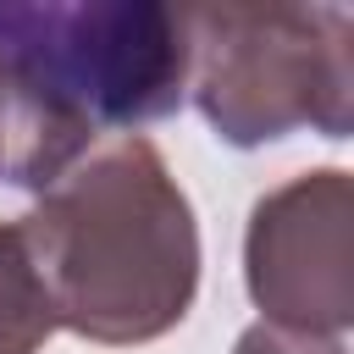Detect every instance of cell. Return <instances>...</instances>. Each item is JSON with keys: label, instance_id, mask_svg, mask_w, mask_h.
Instances as JSON below:
<instances>
[{"label": "cell", "instance_id": "6", "mask_svg": "<svg viewBox=\"0 0 354 354\" xmlns=\"http://www.w3.org/2000/svg\"><path fill=\"white\" fill-rule=\"evenodd\" d=\"M50 332H55V310L28 254L22 221H0V354H39Z\"/></svg>", "mask_w": 354, "mask_h": 354}, {"label": "cell", "instance_id": "1", "mask_svg": "<svg viewBox=\"0 0 354 354\" xmlns=\"http://www.w3.org/2000/svg\"><path fill=\"white\" fill-rule=\"evenodd\" d=\"M55 326L133 348L166 337L199 293V227L166 155L138 138L83 149L22 216Z\"/></svg>", "mask_w": 354, "mask_h": 354}, {"label": "cell", "instance_id": "3", "mask_svg": "<svg viewBox=\"0 0 354 354\" xmlns=\"http://www.w3.org/2000/svg\"><path fill=\"white\" fill-rule=\"evenodd\" d=\"M0 55L94 133L171 116L188 94L183 6L160 0H0Z\"/></svg>", "mask_w": 354, "mask_h": 354}, {"label": "cell", "instance_id": "7", "mask_svg": "<svg viewBox=\"0 0 354 354\" xmlns=\"http://www.w3.org/2000/svg\"><path fill=\"white\" fill-rule=\"evenodd\" d=\"M232 354H348V348H343V337H315V332H288V326L254 321L238 332Z\"/></svg>", "mask_w": 354, "mask_h": 354}, {"label": "cell", "instance_id": "4", "mask_svg": "<svg viewBox=\"0 0 354 354\" xmlns=\"http://www.w3.org/2000/svg\"><path fill=\"white\" fill-rule=\"evenodd\" d=\"M243 282L266 326L343 337L354 321V177L343 166L299 171L254 199Z\"/></svg>", "mask_w": 354, "mask_h": 354}, {"label": "cell", "instance_id": "2", "mask_svg": "<svg viewBox=\"0 0 354 354\" xmlns=\"http://www.w3.org/2000/svg\"><path fill=\"white\" fill-rule=\"evenodd\" d=\"M188 94L216 138L254 149L299 127L348 138L354 127V17L343 6L221 0L183 6Z\"/></svg>", "mask_w": 354, "mask_h": 354}, {"label": "cell", "instance_id": "5", "mask_svg": "<svg viewBox=\"0 0 354 354\" xmlns=\"http://www.w3.org/2000/svg\"><path fill=\"white\" fill-rule=\"evenodd\" d=\"M83 149H94V127L0 55V183L44 194Z\"/></svg>", "mask_w": 354, "mask_h": 354}]
</instances>
